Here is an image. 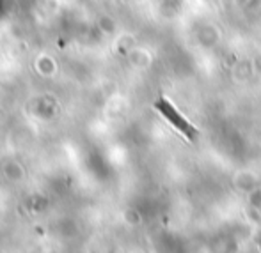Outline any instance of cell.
Returning <instances> with one entry per match:
<instances>
[{
	"label": "cell",
	"instance_id": "6da1fadb",
	"mask_svg": "<svg viewBox=\"0 0 261 253\" xmlns=\"http://www.w3.org/2000/svg\"><path fill=\"white\" fill-rule=\"evenodd\" d=\"M156 110L162 113V115L165 117V119L169 120V122H172L176 128H178L179 131H181L183 135H185L187 138H190V140H194V137H196V128L192 126L190 122H187L185 119H183L181 115H179L178 112H176V108L171 105L167 100H160L156 103Z\"/></svg>",
	"mask_w": 261,
	"mask_h": 253
}]
</instances>
